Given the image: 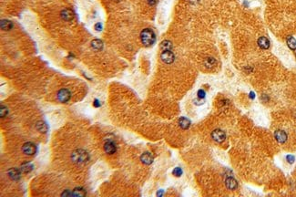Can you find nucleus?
I'll return each mask as SVG.
<instances>
[{
    "label": "nucleus",
    "instance_id": "nucleus-14",
    "mask_svg": "<svg viewBox=\"0 0 296 197\" xmlns=\"http://www.w3.org/2000/svg\"><path fill=\"white\" fill-rule=\"evenodd\" d=\"M13 28V23L10 20L7 19H3L1 20V28L3 30H10Z\"/></svg>",
    "mask_w": 296,
    "mask_h": 197
},
{
    "label": "nucleus",
    "instance_id": "nucleus-22",
    "mask_svg": "<svg viewBox=\"0 0 296 197\" xmlns=\"http://www.w3.org/2000/svg\"><path fill=\"white\" fill-rule=\"evenodd\" d=\"M32 169H33V165H31L29 163H26L21 166V170L24 172H29L30 171H32Z\"/></svg>",
    "mask_w": 296,
    "mask_h": 197
},
{
    "label": "nucleus",
    "instance_id": "nucleus-26",
    "mask_svg": "<svg viewBox=\"0 0 296 197\" xmlns=\"http://www.w3.org/2000/svg\"><path fill=\"white\" fill-rule=\"evenodd\" d=\"M286 160H287V161L289 162V163H294V161H295V157L294 156V155H291V154H289V155H287L286 156Z\"/></svg>",
    "mask_w": 296,
    "mask_h": 197
},
{
    "label": "nucleus",
    "instance_id": "nucleus-4",
    "mask_svg": "<svg viewBox=\"0 0 296 197\" xmlns=\"http://www.w3.org/2000/svg\"><path fill=\"white\" fill-rule=\"evenodd\" d=\"M212 137L213 139V141H215L216 142H219L221 143L222 142L225 141L226 139V134L225 132L222 131V130H220V129H216L212 131Z\"/></svg>",
    "mask_w": 296,
    "mask_h": 197
},
{
    "label": "nucleus",
    "instance_id": "nucleus-29",
    "mask_svg": "<svg viewBox=\"0 0 296 197\" xmlns=\"http://www.w3.org/2000/svg\"><path fill=\"white\" fill-rule=\"evenodd\" d=\"M249 97H250V98H251L252 100H253V99L255 98V93H254V92H253V91H252V92H250V94H249Z\"/></svg>",
    "mask_w": 296,
    "mask_h": 197
},
{
    "label": "nucleus",
    "instance_id": "nucleus-28",
    "mask_svg": "<svg viewBox=\"0 0 296 197\" xmlns=\"http://www.w3.org/2000/svg\"><path fill=\"white\" fill-rule=\"evenodd\" d=\"M147 1H148V5H150V6H154L157 3V0H147Z\"/></svg>",
    "mask_w": 296,
    "mask_h": 197
},
{
    "label": "nucleus",
    "instance_id": "nucleus-23",
    "mask_svg": "<svg viewBox=\"0 0 296 197\" xmlns=\"http://www.w3.org/2000/svg\"><path fill=\"white\" fill-rule=\"evenodd\" d=\"M172 173H173V175H175L176 177H180V176H182V168H180V167H176V168L173 170Z\"/></svg>",
    "mask_w": 296,
    "mask_h": 197
},
{
    "label": "nucleus",
    "instance_id": "nucleus-9",
    "mask_svg": "<svg viewBox=\"0 0 296 197\" xmlns=\"http://www.w3.org/2000/svg\"><path fill=\"white\" fill-rule=\"evenodd\" d=\"M104 151L108 153V154H113L116 153L117 151V147L115 145L114 142H107L105 144H104Z\"/></svg>",
    "mask_w": 296,
    "mask_h": 197
},
{
    "label": "nucleus",
    "instance_id": "nucleus-10",
    "mask_svg": "<svg viewBox=\"0 0 296 197\" xmlns=\"http://www.w3.org/2000/svg\"><path fill=\"white\" fill-rule=\"evenodd\" d=\"M226 186L230 190H235L238 187V183L233 177H228L226 179Z\"/></svg>",
    "mask_w": 296,
    "mask_h": 197
},
{
    "label": "nucleus",
    "instance_id": "nucleus-17",
    "mask_svg": "<svg viewBox=\"0 0 296 197\" xmlns=\"http://www.w3.org/2000/svg\"><path fill=\"white\" fill-rule=\"evenodd\" d=\"M215 63H216V60H215V59H214V58H212V57H208V58H206V59H205V60H204V65H205V67H206V68H208V69L212 68V67L215 65Z\"/></svg>",
    "mask_w": 296,
    "mask_h": 197
},
{
    "label": "nucleus",
    "instance_id": "nucleus-30",
    "mask_svg": "<svg viewBox=\"0 0 296 197\" xmlns=\"http://www.w3.org/2000/svg\"><path fill=\"white\" fill-rule=\"evenodd\" d=\"M94 106H95V107H99V106H100V103L99 102V100H95V101H94Z\"/></svg>",
    "mask_w": 296,
    "mask_h": 197
},
{
    "label": "nucleus",
    "instance_id": "nucleus-1",
    "mask_svg": "<svg viewBox=\"0 0 296 197\" xmlns=\"http://www.w3.org/2000/svg\"><path fill=\"white\" fill-rule=\"evenodd\" d=\"M141 40L145 47H149L155 43L156 35L154 31L150 28H145L141 33Z\"/></svg>",
    "mask_w": 296,
    "mask_h": 197
},
{
    "label": "nucleus",
    "instance_id": "nucleus-6",
    "mask_svg": "<svg viewBox=\"0 0 296 197\" xmlns=\"http://www.w3.org/2000/svg\"><path fill=\"white\" fill-rule=\"evenodd\" d=\"M58 99L61 102H67L70 99V92L67 89H60L58 93Z\"/></svg>",
    "mask_w": 296,
    "mask_h": 197
},
{
    "label": "nucleus",
    "instance_id": "nucleus-20",
    "mask_svg": "<svg viewBox=\"0 0 296 197\" xmlns=\"http://www.w3.org/2000/svg\"><path fill=\"white\" fill-rule=\"evenodd\" d=\"M160 47L162 50H171L172 48V44L169 40H164L160 44Z\"/></svg>",
    "mask_w": 296,
    "mask_h": 197
},
{
    "label": "nucleus",
    "instance_id": "nucleus-2",
    "mask_svg": "<svg viewBox=\"0 0 296 197\" xmlns=\"http://www.w3.org/2000/svg\"><path fill=\"white\" fill-rule=\"evenodd\" d=\"M88 154L87 152L83 151V150H76L75 152L72 153L71 155V159L74 161L75 163L80 164V163H84L87 161H88Z\"/></svg>",
    "mask_w": 296,
    "mask_h": 197
},
{
    "label": "nucleus",
    "instance_id": "nucleus-21",
    "mask_svg": "<svg viewBox=\"0 0 296 197\" xmlns=\"http://www.w3.org/2000/svg\"><path fill=\"white\" fill-rule=\"evenodd\" d=\"M72 195L74 196H84L86 195V192L82 188H77V189H75L74 191H73V194Z\"/></svg>",
    "mask_w": 296,
    "mask_h": 197
},
{
    "label": "nucleus",
    "instance_id": "nucleus-7",
    "mask_svg": "<svg viewBox=\"0 0 296 197\" xmlns=\"http://www.w3.org/2000/svg\"><path fill=\"white\" fill-rule=\"evenodd\" d=\"M274 138L279 143H284L287 141V133L284 131L278 130L274 132Z\"/></svg>",
    "mask_w": 296,
    "mask_h": 197
},
{
    "label": "nucleus",
    "instance_id": "nucleus-13",
    "mask_svg": "<svg viewBox=\"0 0 296 197\" xmlns=\"http://www.w3.org/2000/svg\"><path fill=\"white\" fill-rule=\"evenodd\" d=\"M141 161L144 163L149 165L153 162V156L151 155L150 153H144L141 156Z\"/></svg>",
    "mask_w": 296,
    "mask_h": 197
},
{
    "label": "nucleus",
    "instance_id": "nucleus-18",
    "mask_svg": "<svg viewBox=\"0 0 296 197\" xmlns=\"http://www.w3.org/2000/svg\"><path fill=\"white\" fill-rule=\"evenodd\" d=\"M91 47L95 50H101L103 47V42L100 40H94L91 42Z\"/></svg>",
    "mask_w": 296,
    "mask_h": 197
},
{
    "label": "nucleus",
    "instance_id": "nucleus-19",
    "mask_svg": "<svg viewBox=\"0 0 296 197\" xmlns=\"http://www.w3.org/2000/svg\"><path fill=\"white\" fill-rule=\"evenodd\" d=\"M36 127H37V130L39 132L44 133V132H46L47 131V125L44 121H37Z\"/></svg>",
    "mask_w": 296,
    "mask_h": 197
},
{
    "label": "nucleus",
    "instance_id": "nucleus-25",
    "mask_svg": "<svg viewBox=\"0 0 296 197\" xmlns=\"http://www.w3.org/2000/svg\"><path fill=\"white\" fill-rule=\"evenodd\" d=\"M7 112H8V110H7L6 107L1 106V117H2V118H3V117H6V115L7 114Z\"/></svg>",
    "mask_w": 296,
    "mask_h": 197
},
{
    "label": "nucleus",
    "instance_id": "nucleus-27",
    "mask_svg": "<svg viewBox=\"0 0 296 197\" xmlns=\"http://www.w3.org/2000/svg\"><path fill=\"white\" fill-rule=\"evenodd\" d=\"M96 31H101L102 30V24L101 23H97L94 27Z\"/></svg>",
    "mask_w": 296,
    "mask_h": 197
},
{
    "label": "nucleus",
    "instance_id": "nucleus-24",
    "mask_svg": "<svg viewBox=\"0 0 296 197\" xmlns=\"http://www.w3.org/2000/svg\"><path fill=\"white\" fill-rule=\"evenodd\" d=\"M205 91L203 90V89H199L198 90V93H197V95H198V99L199 100H203L204 98H205Z\"/></svg>",
    "mask_w": 296,
    "mask_h": 197
},
{
    "label": "nucleus",
    "instance_id": "nucleus-8",
    "mask_svg": "<svg viewBox=\"0 0 296 197\" xmlns=\"http://www.w3.org/2000/svg\"><path fill=\"white\" fill-rule=\"evenodd\" d=\"M60 16L62 17V19H64L65 21H70L74 18V13L71 9L66 8L63 9L60 13Z\"/></svg>",
    "mask_w": 296,
    "mask_h": 197
},
{
    "label": "nucleus",
    "instance_id": "nucleus-3",
    "mask_svg": "<svg viewBox=\"0 0 296 197\" xmlns=\"http://www.w3.org/2000/svg\"><path fill=\"white\" fill-rule=\"evenodd\" d=\"M161 60L166 64H171L174 61L175 56L171 50H162L160 55Z\"/></svg>",
    "mask_w": 296,
    "mask_h": 197
},
{
    "label": "nucleus",
    "instance_id": "nucleus-5",
    "mask_svg": "<svg viewBox=\"0 0 296 197\" xmlns=\"http://www.w3.org/2000/svg\"><path fill=\"white\" fill-rule=\"evenodd\" d=\"M22 151L27 155H33L36 153V146L32 142H27L23 145Z\"/></svg>",
    "mask_w": 296,
    "mask_h": 197
},
{
    "label": "nucleus",
    "instance_id": "nucleus-12",
    "mask_svg": "<svg viewBox=\"0 0 296 197\" xmlns=\"http://www.w3.org/2000/svg\"><path fill=\"white\" fill-rule=\"evenodd\" d=\"M8 175L10 176V178L14 181H17L20 179V172L18 169L17 168H12L8 171Z\"/></svg>",
    "mask_w": 296,
    "mask_h": 197
},
{
    "label": "nucleus",
    "instance_id": "nucleus-16",
    "mask_svg": "<svg viewBox=\"0 0 296 197\" xmlns=\"http://www.w3.org/2000/svg\"><path fill=\"white\" fill-rule=\"evenodd\" d=\"M286 42H287V46L289 47V48H290V49H292V50H296V40L294 38V37H292V36L287 37Z\"/></svg>",
    "mask_w": 296,
    "mask_h": 197
},
{
    "label": "nucleus",
    "instance_id": "nucleus-15",
    "mask_svg": "<svg viewBox=\"0 0 296 197\" xmlns=\"http://www.w3.org/2000/svg\"><path fill=\"white\" fill-rule=\"evenodd\" d=\"M179 124H180V127L182 129L187 130L190 126V121H189V119H188L185 117H182V118L179 119Z\"/></svg>",
    "mask_w": 296,
    "mask_h": 197
},
{
    "label": "nucleus",
    "instance_id": "nucleus-11",
    "mask_svg": "<svg viewBox=\"0 0 296 197\" xmlns=\"http://www.w3.org/2000/svg\"><path fill=\"white\" fill-rule=\"evenodd\" d=\"M257 43L261 49H268L270 47V41L266 37H260L257 41Z\"/></svg>",
    "mask_w": 296,
    "mask_h": 197
}]
</instances>
